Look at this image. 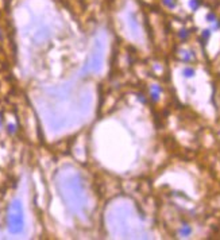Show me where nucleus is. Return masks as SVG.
<instances>
[{"label":"nucleus","mask_w":220,"mask_h":240,"mask_svg":"<svg viewBox=\"0 0 220 240\" xmlns=\"http://www.w3.org/2000/svg\"><path fill=\"white\" fill-rule=\"evenodd\" d=\"M209 35H211V31H209V30H204V32H203V38L207 41L209 38Z\"/></svg>","instance_id":"obj_5"},{"label":"nucleus","mask_w":220,"mask_h":240,"mask_svg":"<svg viewBox=\"0 0 220 240\" xmlns=\"http://www.w3.org/2000/svg\"><path fill=\"white\" fill-rule=\"evenodd\" d=\"M194 69H192V67H185L184 70H182V74H184V77H186V78H192L193 76H194Z\"/></svg>","instance_id":"obj_3"},{"label":"nucleus","mask_w":220,"mask_h":240,"mask_svg":"<svg viewBox=\"0 0 220 240\" xmlns=\"http://www.w3.org/2000/svg\"><path fill=\"white\" fill-rule=\"evenodd\" d=\"M190 233H192V228H190L188 224H184L180 229H178V235L182 236V237H188Z\"/></svg>","instance_id":"obj_2"},{"label":"nucleus","mask_w":220,"mask_h":240,"mask_svg":"<svg viewBox=\"0 0 220 240\" xmlns=\"http://www.w3.org/2000/svg\"><path fill=\"white\" fill-rule=\"evenodd\" d=\"M7 131H8V134H10V135H14L16 132V127L14 126V124H8V126H7Z\"/></svg>","instance_id":"obj_4"},{"label":"nucleus","mask_w":220,"mask_h":240,"mask_svg":"<svg viewBox=\"0 0 220 240\" xmlns=\"http://www.w3.org/2000/svg\"><path fill=\"white\" fill-rule=\"evenodd\" d=\"M7 225L8 231L12 235L23 232L24 228V216H23V206L20 200L15 198L11 201L8 206V215H7Z\"/></svg>","instance_id":"obj_1"},{"label":"nucleus","mask_w":220,"mask_h":240,"mask_svg":"<svg viewBox=\"0 0 220 240\" xmlns=\"http://www.w3.org/2000/svg\"><path fill=\"white\" fill-rule=\"evenodd\" d=\"M207 18H208V19H209L208 22H215V19H216V18H215V16H213L212 14H209V15L207 16Z\"/></svg>","instance_id":"obj_6"}]
</instances>
